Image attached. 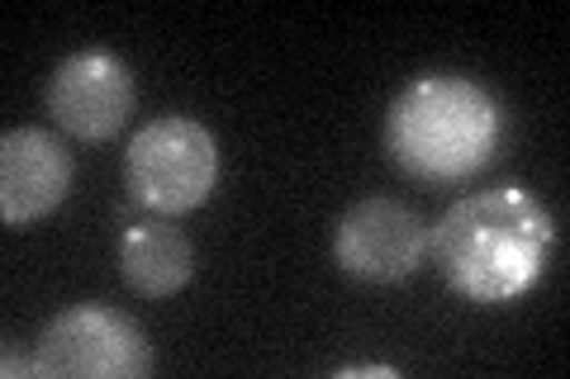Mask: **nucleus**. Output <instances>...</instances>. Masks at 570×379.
Wrapping results in <instances>:
<instances>
[{
	"mask_svg": "<svg viewBox=\"0 0 570 379\" xmlns=\"http://www.w3.org/2000/svg\"><path fill=\"white\" fill-rule=\"evenodd\" d=\"M557 223L523 186H494L456 200L428 232V251L461 299L480 309L523 299L542 280Z\"/></svg>",
	"mask_w": 570,
	"mask_h": 379,
	"instance_id": "obj_1",
	"label": "nucleus"
},
{
	"mask_svg": "<svg viewBox=\"0 0 570 379\" xmlns=\"http://www.w3.org/2000/svg\"><path fill=\"white\" fill-rule=\"evenodd\" d=\"M504 138V110L480 81L461 71H428L414 77L385 114L390 161L428 186H456L490 167Z\"/></svg>",
	"mask_w": 570,
	"mask_h": 379,
	"instance_id": "obj_2",
	"label": "nucleus"
},
{
	"mask_svg": "<svg viewBox=\"0 0 570 379\" xmlns=\"http://www.w3.org/2000/svg\"><path fill=\"white\" fill-rule=\"evenodd\" d=\"M124 180L129 195L153 209L157 219L200 209L219 186V142L205 123L186 114H163L142 123L124 152Z\"/></svg>",
	"mask_w": 570,
	"mask_h": 379,
	"instance_id": "obj_3",
	"label": "nucleus"
},
{
	"mask_svg": "<svg viewBox=\"0 0 570 379\" xmlns=\"http://www.w3.org/2000/svg\"><path fill=\"white\" fill-rule=\"evenodd\" d=\"M153 370V347L142 328L105 303L62 309L33 341L39 379H142Z\"/></svg>",
	"mask_w": 570,
	"mask_h": 379,
	"instance_id": "obj_4",
	"label": "nucleus"
},
{
	"mask_svg": "<svg viewBox=\"0 0 570 379\" xmlns=\"http://www.w3.org/2000/svg\"><path fill=\"white\" fill-rule=\"evenodd\" d=\"M428 257V228L400 200H362L333 228V261L352 280L395 285L409 280Z\"/></svg>",
	"mask_w": 570,
	"mask_h": 379,
	"instance_id": "obj_5",
	"label": "nucleus"
},
{
	"mask_svg": "<svg viewBox=\"0 0 570 379\" xmlns=\"http://www.w3.org/2000/svg\"><path fill=\"white\" fill-rule=\"evenodd\" d=\"M134 71L115 52H71L48 77V114L81 142L115 138L134 114Z\"/></svg>",
	"mask_w": 570,
	"mask_h": 379,
	"instance_id": "obj_6",
	"label": "nucleus"
},
{
	"mask_svg": "<svg viewBox=\"0 0 570 379\" xmlns=\"http://www.w3.org/2000/svg\"><path fill=\"white\" fill-rule=\"evenodd\" d=\"M71 190V152L43 129H10L0 138V219L29 228L48 219Z\"/></svg>",
	"mask_w": 570,
	"mask_h": 379,
	"instance_id": "obj_7",
	"label": "nucleus"
},
{
	"mask_svg": "<svg viewBox=\"0 0 570 379\" xmlns=\"http://www.w3.org/2000/svg\"><path fill=\"white\" fill-rule=\"evenodd\" d=\"M195 270V251L186 242L181 228H171V219H142L134 228H124L119 238V276L134 295L142 299H167L176 290H186Z\"/></svg>",
	"mask_w": 570,
	"mask_h": 379,
	"instance_id": "obj_8",
	"label": "nucleus"
},
{
	"mask_svg": "<svg viewBox=\"0 0 570 379\" xmlns=\"http://www.w3.org/2000/svg\"><path fill=\"white\" fill-rule=\"evenodd\" d=\"M366 375H381V379H400L395 366H343L337 370V379H366Z\"/></svg>",
	"mask_w": 570,
	"mask_h": 379,
	"instance_id": "obj_9",
	"label": "nucleus"
}]
</instances>
